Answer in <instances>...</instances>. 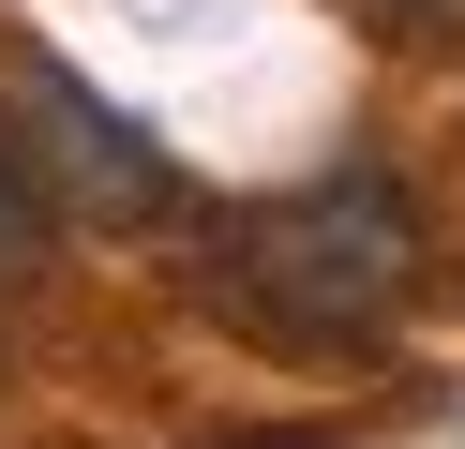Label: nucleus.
Wrapping results in <instances>:
<instances>
[{
    "label": "nucleus",
    "mask_w": 465,
    "mask_h": 449,
    "mask_svg": "<svg viewBox=\"0 0 465 449\" xmlns=\"http://www.w3.org/2000/svg\"><path fill=\"white\" fill-rule=\"evenodd\" d=\"M420 255H435L420 195H405L391 165H331V180L255 195L241 225H225L211 299L241 329H271V345H301V359H345V345H375V329L420 299Z\"/></svg>",
    "instance_id": "f257e3e1"
},
{
    "label": "nucleus",
    "mask_w": 465,
    "mask_h": 449,
    "mask_svg": "<svg viewBox=\"0 0 465 449\" xmlns=\"http://www.w3.org/2000/svg\"><path fill=\"white\" fill-rule=\"evenodd\" d=\"M0 135L31 150V180L75 210V225H151V210H181V180H165V150L135 135L105 90H75L61 60H15L0 75Z\"/></svg>",
    "instance_id": "f03ea898"
},
{
    "label": "nucleus",
    "mask_w": 465,
    "mask_h": 449,
    "mask_svg": "<svg viewBox=\"0 0 465 449\" xmlns=\"http://www.w3.org/2000/svg\"><path fill=\"white\" fill-rule=\"evenodd\" d=\"M45 225H61V195H45V180H31V150L0 135V299H15V285H31V269H45Z\"/></svg>",
    "instance_id": "7ed1b4c3"
},
{
    "label": "nucleus",
    "mask_w": 465,
    "mask_h": 449,
    "mask_svg": "<svg viewBox=\"0 0 465 449\" xmlns=\"http://www.w3.org/2000/svg\"><path fill=\"white\" fill-rule=\"evenodd\" d=\"M375 30H405V45H465V0H361Z\"/></svg>",
    "instance_id": "20e7f679"
}]
</instances>
